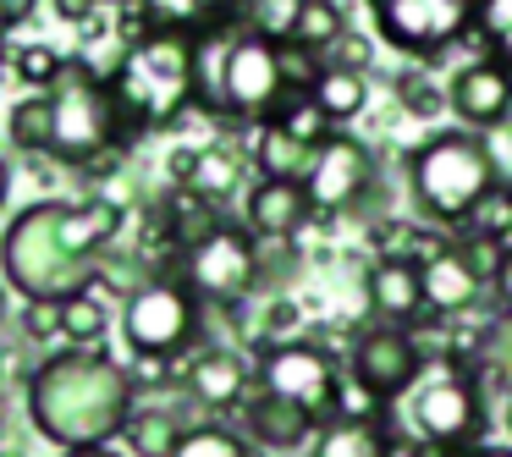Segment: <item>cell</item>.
Listing matches in <instances>:
<instances>
[{"label":"cell","instance_id":"6da1fadb","mask_svg":"<svg viewBox=\"0 0 512 457\" xmlns=\"http://www.w3.org/2000/svg\"><path fill=\"white\" fill-rule=\"evenodd\" d=\"M138 408V386L127 375V353L111 347H61L39 358L23 380V413L34 435H45L61 452L111 446Z\"/></svg>","mask_w":512,"mask_h":457},{"label":"cell","instance_id":"7a4b0ae2","mask_svg":"<svg viewBox=\"0 0 512 457\" xmlns=\"http://www.w3.org/2000/svg\"><path fill=\"white\" fill-rule=\"evenodd\" d=\"M67 199H34L28 210L12 215V226L0 232V270L23 292L28 303L50 298V303H67L72 292H83L100 270V259L78 254L67 243Z\"/></svg>","mask_w":512,"mask_h":457},{"label":"cell","instance_id":"3957f363","mask_svg":"<svg viewBox=\"0 0 512 457\" xmlns=\"http://www.w3.org/2000/svg\"><path fill=\"white\" fill-rule=\"evenodd\" d=\"M193 100H199V111L237 116V122L276 116V105L287 100V83H281V39L259 34V28H237V34L204 39Z\"/></svg>","mask_w":512,"mask_h":457},{"label":"cell","instance_id":"277c9868","mask_svg":"<svg viewBox=\"0 0 512 457\" xmlns=\"http://www.w3.org/2000/svg\"><path fill=\"white\" fill-rule=\"evenodd\" d=\"M501 188L496 155L474 133H435L408 155L413 210L435 226H468V215Z\"/></svg>","mask_w":512,"mask_h":457},{"label":"cell","instance_id":"5b68a950","mask_svg":"<svg viewBox=\"0 0 512 457\" xmlns=\"http://www.w3.org/2000/svg\"><path fill=\"white\" fill-rule=\"evenodd\" d=\"M56 138H50V160L56 166L83 171L89 160L122 149V116H116V100L105 89V67H94L89 56H72L67 72H61L56 89Z\"/></svg>","mask_w":512,"mask_h":457},{"label":"cell","instance_id":"8992f818","mask_svg":"<svg viewBox=\"0 0 512 457\" xmlns=\"http://www.w3.org/2000/svg\"><path fill=\"white\" fill-rule=\"evenodd\" d=\"M122 336L133 358H182L204 336V298L182 276H149L122 298Z\"/></svg>","mask_w":512,"mask_h":457},{"label":"cell","instance_id":"52a82bcc","mask_svg":"<svg viewBox=\"0 0 512 457\" xmlns=\"http://www.w3.org/2000/svg\"><path fill=\"white\" fill-rule=\"evenodd\" d=\"M375 34L402 56H441L479 23V0H369Z\"/></svg>","mask_w":512,"mask_h":457},{"label":"cell","instance_id":"ba28073f","mask_svg":"<svg viewBox=\"0 0 512 457\" xmlns=\"http://www.w3.org/2000/svg\"><path fill=\"white\" fill-rule=\"evenodd\" d=\"M408 419L419 430L424 446L457 457L479 441V424H485V402H479V386L468 375H435L430 386L413 391Z\"/></svg>","mask_w":512,"mask_h":457},{"label":"cell","instance_id":"9c48e42d","mask_svg":"<svg viewBox=\"0 0 512 457\" xmlns=\"http://www.w3.org/2000/svg\"><path fill=\"white\" fill-rule=\"evenodd\" d=\"M259 270H265L259 265V243L243 226H221L210 243H199L182 259V281H188L204 303H221V309L243 303L248 292L259 287Z\"/></svg>","mask_w":512,"mask_h":457},{"label":"cell","instance_id":"30bf717a","mask_svg":"<svg viewBox=\"0 0 512 457\" xmlns=\"http://www.w3.org/2000/svg\"><path fill=\"white\" fill-rule=\"evenodd\" d=\"M347 369H353V380L375 402L402 397V391L419 380V369H424L419 336L402 331V325H380V331L353 336V347H347Z\"/></svg>","mask_w":512,"mask_h":457},{"label":"cell","instance_id":"8fae6325","mask_svg":"<svg viewBox=\"0 0 512 457\" xmlns=\"http://www.w3.org/2000/svg\"><path fill=\"white\" fill-rule=\"evenodd\" d=\"M259 386L276 391V397H287V402H298V408H309V413H325L336 402L342 375H336L331 353H320V347L270 342L265 358H259Z\"/></svg>","mask_w":512,"mask_h":457},{"label":"cell","instance_id":"7c38bea8","mask_svg":"<svg viewBox=\"0 0 512 457\" xmlns=\"http://www.w3.org/2000/svg\"><path fill=\"white\" fill-rule=\"evenodd\" d=\"M309 199L320 215H342V210H358L364 193L375 188V155H369L364 138L353 133H336L331 144L314 155V171H309Z\"/></svg>","mask_w":512,"mask_h":457},{"label":"cell","instance_id":"4fadbf2b","mask_svg":"<svg viewBox=\"0 0 512 457\" xmlns=\"http://www.w3.org/2000/svg\"><path fill=\"white\" fill-rule=\"evenodd\" d=\"M188 397L210 413H232L254 397V369L232 347H199L188 358Z\"/></svg>","mask_w":512,"mask_h":457},{"label":"cell","instance_id":"5bb4252c","mask_svg":"<svg viewBox=\"0 0 512 457\" xmlns=\"http://www.w3.org/2000/svg\"><path fill=\"white\" fill-rule=\"evenodd\" d=\"M243 430L254 435L265 452H298V446L320 441V413L298 408V402L276 397V391L254 386V397L243 402Z\"/></svg>","mask_w":512,"mask_h":457},{"label":"cell","instance_id":"9a60e30c","mask_svg":"<svg viewBox=\"0 0 512 457\" xmlns=\"http://www.w3.org/2000/svg\"><path fill=\"white\" fill-rule=\"evenodd\" d=\"M446 100H452V116L468 127H490L507 122L512 111V72L501 67L496 56L490 61H468L452 83H446Z\"/></svg>","mask_w":512,"mask_h":457},{"label":"cell","instance_id":"2e32d148","mask_svg":"<svg viewBox=\"0 0 512 457\" xmlns=\"http://www.w3.org/2000/svg\"><path fill=\"white\" fill-rule=\"evenodd\" d=\"M314 215L320 210H314V199H309L303 182L259 177L254 188H248V232L265 237V243H287V237H298Z\"/></svg>","mask_w":512,"mask_h":457},{"label":"cell","instance_id":"e0dca14e","mask_svg":"<svg viewBox=\"0 0 512 457\" xmlns=\"http://www.w3.org/2000/svg\"><path fill=\"white\" fill-rule=\"evenodd\" d=\"M149 12V23L166 34H188V39H221L243 28V12L254 0H138Z\"/></svg>","mask_w":512,"mask_h":457},{"label":"cell","instance_id":"ac0fdd59","mask_svg":"<svg viewBox=\"0 0 512 457\" xmlns=\"http://www.w3.org/2000/svg\"><path fill=\"white\" fill-rule=\"evenodd\" d=\"M364 292H369V309L386 325H402V331L430 314V303H424V276L408 259H375L369 276H364Z\"/></svg>","mask_w":512,"mask_h":457},{"label":"cell","instance_id":"d6986e66","mask_svg":"<svg viewBox=\"0 0 512 457\" xmlns=\"http://www.w3.org/2000/svg\"><path fill=\"white\" fill-rule=\"evenodd\" d=\"M419 276H424V303H430V314H441V320L468 314V309L479 303V292H485V276L468 265L457 243L446 248V254H435L430 265L419 270Z\"/></svg>","mask_w":512,"mask_h":457},{"label":"cell","instance_id":"ffe728a7","mask_svg":"<svg viewBox=\"0 0 512 457\" xmlns=\"http://www.w3.org/2000/svg\"><path fill=\"white\" fill-rule=\"evenodd\" d=\"M155 215L166 221V232H171V243H177V254L188 259L199 243H210L215 232H221V204H210L204 193H193V188H166V199L155 204Z\"/></svg>","mask_w":512,"mask_h":457},{"label":"cell","instance_id":"44dd1931","mask_svg":"<svg viewBox=\"0 0 512 457\" xmlns=\"http://www.w3.org/2000/svg\"><path fill=\"white\" fill-rule=\"evenodd\" d=\"M314 155H320V149L298 144V138H292L287 127H276V122H265L259 138H254V166L265 171V177H276V182H309Z\"/></svg>","mask_w":512,"mask_h":457},{"label":"cell","instance_id":"7402d4cb","mask_svg":"<svg viewBox=\"0 0 512 457\" xmlns=\"http://www.w3.org/2000/svg\"><path fill=\"white\" fill-rule=\"evenodd\" d=\"M287 39L325 61L347 39V12L336 0H298V6H292V23H287Z\"/></svg>","mask_w":512,"mask_h":457},{"label":"cell","instance_id":"603a6c76","mask_svg":"<svg viewBox=\"0 0 512 457\" xmlns=\"http://www.w3.org/2000/svg\"><path fill=\"white\" fill-rule=\"evenodd\" d=\"M309 457H391V435L375 419H331Z\"/></svg>","mask_w":512,"mask_h":457},{"label":"cell","instance_id":"cb8c5ba5","mask_svg":"<svg viewBox=\"0 0 512 457\" xmlns=\"http://www.w3.org/2000/svg\"><path fill=\"white\" fill-rule=\"evenodd\" d=\"M188 435V424L177 419L171 408H133V419L122 424V441L133 457H171Z\"/></svg>","mask_w":512,"mask_h":457},{"label":"cell","instance_id":"d4e9b609","mask_svg":"<svg viewBox=\"0 0 512 457\" xmlns=\"http://www.w3.org/2000/svg\"><path fill=\"white\" fill-rule=\"evenodd\" d=\"M12 144L23 149L28 160L50 155V138H56V94H23L12 105V122H6Z\"/></svg>","mask_w":512,"mask_h":457},{"label":"cell","instance_id":"484cf974","mask_svg":"<svg viewBox=\"0 0 512 457\" xmlns=\"http://www.w3.org/2000/svg\"><path fill=\"white\" fill-rule=\"evenodd\" d=\"M105 331H111V303L94 298L89 287L72 292V298L61 303V342H72V347H100Z\"/></svg>","mask_w":512,"mask_h":457},{"label":"cell","instance_id":"4316f807","mask_svg":"<svg viewBox=\"0 0 512 457\" xmlns=\"http://www.w3.org/2000/svg\"><path fill=\"white\" fill-rule=\"evenodd\" d=\"M314 105L325 111V122H353L358 111L369 105V83L364 72H342V67H325V78L314 83Z\"/></svg>","mask_w":512,"mask_h":457},{"label":"cell","instance_id":"83f0119b","mask_svg":"<svg viewBox=\"0 0 512 457\" xmlns=\"http://www.w3.org/2000/svg\"><path fill=\"white\" fill-rule=\"evenodd\" d=\"M237 182H243V160H237V149L226 144H204L199 149V171H193V193H204L210 204L232 199Z\"/></svg>","mask_w":512,"mask_h":457},{"label":"cell","instance_id":"f1b7e54d","mask_svg":"<svg viewBox=\"0 0 512 457\" xmlns=\"http://www.w3.org/2000/svg\"><path fill=\"white\" fill-rule=\"evenodd\" d=\"M276 127H287L298 144H309V149H325L336 138V127L325 122V111L314 105V94H287V100L276 105V116H270Z\"/></svg>","mask_w":512,"mask_h":457},{"label":"cell","instance_id":"f546056e","mask_svg":"<svg viewBox=\"0 0 512 457\" xmlns=\"http://www.w3.org/2000/svg\"><path fill=\"white\" fill-rule=\"evenodd\" d=\"M12 72L17 83H28V94H50L61 83V72H67V56L56 45H45V39H34V45L12 50Z\"/></svg>","mask_w":512,"mask_h":457},{"label":"cell","instance_id":"4dcf8cb0","mask_svg":"<svg viewBox=\"0 0 512 457\" xmlns=\"http://www.w3.org/2000/svg\"><path fill=\"white\" fill-rule=\"evenodd\" d=\"M171 457H254V446H248V435H237L232 424H188V435H182V446Z\"/></svg>","mask_w":512,"mask_h":457},{"label":"cell","instance_id":"1f68e13d","mask_svg":"<svg viewBox=\"0 0 512 457\" xmlns=\"http://www.w3.org/2000/svg\"><path fill=\"white\" fill-rule=\"evenodd\" d=\"M320 78H325V61L314 56V50L281 39V83H287V94H314Z\"/></svg>","mask_w":512,"mask_h":457},{"label":"cell","instance_id":"d6a6232c","mask_svg":"<svg viewBox=\"0 0 512 457\" xmlns=\"http://www.w3.org/2000/svg\"><path fill=\"white\" fill-rule=\"evenodd\" d=\"M468 232L474 237H490V243H501L507 248V237H512V188H496L485 204H479L474 215H468Z\"/></svg>","mask_w":512,"mask_h":457},{"label":"cell","instance_id":"836d02e7","mask_svg":"<svg viewBox=\"0 0 512 457\" xmlns=\"http://www.w3.org/2000/svg\"><path fill=\"white\" fill-rule=\"evenodd\" d=\"M397 100L408 105L413 116H441L446 105H452V100H446L441 83H430L424 72H402V78H397Z\"/></svg>","mask_w":512,"mask_h":457},{"label":"cell","instance_id":"e575fe53","mask_svg":"<svg viewBox=\"0 0 512 457\" xmlns=\"http://www.w3.org/2000/svg\"><path fill=\"white\" fill-rule=\"evenodd\" d=\"M23 336L34 347H45V342H61V303H50V298H34V303H23Z\"/></svg>","mask_w":512,"mask_h":457},{"label":"cell","instance_id":"d590c367","mask_svg":"<svg viewBox=\"0 0 512 457\" xmlns=\"http://www.w3.org/2000/svg\"><path fill=\"white\" fill-rule=\"evenodd\" d=\"M479 34L485 39H501L512 28V0H479Z\"/></svg>","mask_w":512,"mask_h":457},{"label":"cell","instance_id":"8d00e7d4","mask_svg":"<svg viewBox=\"0 0 512 457\" xmlns=\"http://www.w3.org/2000/svg\"><path fill=\"white\" fill-rule=\"evenodd\" d=\"M193 171H199V149H193V144H182V149H171V155H166L171 188H193Z\"/></svg>","mask_w":512,"mask_h":457},{"label":"cell","instance_id":"74e56055","mask_svg":"<svg viewBox=\"0 0 512 457\" xmlns=\"http://www.w3.org/2000/svg\"><path fill=\"white\" fill-rule=\"evenodd\" d=\"M265 325H270V336H276V342H287V336L298 331V309H292L287 298H276V303L265 309Z\"/></svg>","mask_w":512,"mask_h":457},{"label":"cell","instance_id":"f35d334b","mask_svg":"<svg viewBox=\"0 0 512 457\" xmlns=\"http://www.w3.org/2000/svg\"><path fill=\"white\" fill-rule=\"evenodd\" d=\"M0 12H6V23H12V28H23L28 17L39 12V0H0Z\"/></svg>","mask_w":512,"mask_h":457},{"label":"cell","instance_id":"ab89813d","mask_svg":"<svg viewBox=\"0 0 512 457\" xmlns=\"http://www.w3.org/2000/svg\"><path fill=\"white\" fill-rule=\"evenodd\" d=\"M496 298H501V309H512V248H507V259H501V270H496Z\"/></svg>","mask_w":512,"mask_h":457},{"label":"cell","instance_id":"60d3db41","mask_svg":"<svg viewBox=\"0 0 512 457\" xmlns=\"http://www.w3.org/2000/svg\"><path fill=\"white\" fill-rule=\"evenodd\" d=\"M490 50H496V61H501V67H507V72H512V28H507V34H501V39H490Z\"/></svg>","mask_w":512,"mask_h":457},{"label":"cell","instance_id":"b9f144b4","mask_svg":"<svg viewBox=\"0 0 512 457\" xmlns=\"http://www.w3.org/2000/svg\"><path fill=\"white\" fill-rule=\"evenodd\" d=\"M457 457H512V446H468V452H457Z\"/></svg>","mask_w":512,"mask_h":457},{"label":"cell","instance_id":"7bdbcfd3","mask_svg":"<svg viewBox=\"0 0 512 457\" xmlns=\"http://www.w3.org/2000/svg\"><path fill=\"white\" fill-rule=\"evenodd\" d=\"M6 199H12V166H6V155H0V210H6Z\"/></svg>","mask_w":512,"mask_h":457},{"label":"cell","instance_id":"ee69618b","mask_svg":"<svg viewBox=\"0 0 512 457\" xmlns=\"http://www.w3.org/2000/svg\"><path fill=\"white\" fill-rule=\"evenodd\" d=\"M61 457H122V452H111V446H83V452H61Z\"/></svg>","mask_w":512,"mask_h":457},{"label":"cell","instance_id":"f6af8a7d","mask_svg":"<svg viewBox=\"0 0 512 457\" xmlns=\"http://www.w3.org/2000/svg\"><path fill=\"white\" fill-rule=\"evenodd\" d=\"M12 320V298H6V281H0V325Z\"/></svg>","mask_w":512,"mask_h":457},{"label":"cell","instance_id":"bcb514c9","mask_svg":"<svg viewBox=\"0 0 512 457\" xmlns=\"http://www.w3.org/2000/svg\"><path fill=\"white\" fill-rule=\"evenodd\" d=\"M6 34H12V23H6V12H0V45H6Z\"/></svg>","mask_w":512,"mask_h":457},{"label":"cell","instance_id":"7dc6e473","mask_svg":"<svg viewBox=\"0 0 512 457\" xmlns=\"http://www.w3.org/2000/svg\"><path fill=\"white\" fill-rule=\"evenodd\" d=\"M100 6H133V0H100Z\"/></svg>","mask_w":512,"mask_h":457},{"label":"cell","instance_id":"c3c4849f","mask_svg":"<svg viewBox=\"0 0 512 457\" xmlns=\"http://www.w3.org/2000/svg\"><path fill=\"white\" fill-rule=\"evenodd\" d=\"M507 424H512V408H507Z\"/></svg>","mask_w":512,"mask_h":457}]
</instances>
